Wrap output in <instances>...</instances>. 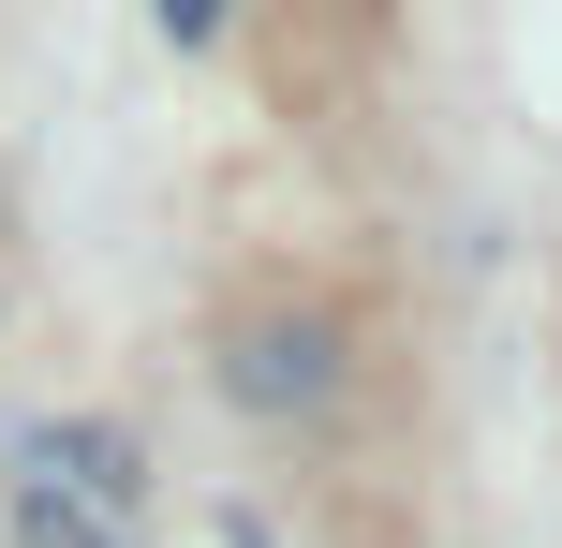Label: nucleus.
<instances>
[{
  "mask_svg": "<svg viewBox=\"0 0 562 548\" xmlns=\"http://www.w3.org/2000/svg\"><path fill=\"white\" fill-rule=\"evenodd\" d=\"M223 385H237L252 415H326V401H340V326H326V312L237 326V342H223Z\"/></svg>",
  "mask_w": 562,
  "mask_h": 548,
  "instance_id": "obj_1",
  "label": "nucleus"
},
{
  "mask_svg": "<svg viewBox=\"0 0 562 548\" xmlns=\"http://www.w3.org/2000/svg\"><path fill=\"white\" fill-rule=\"evenodd\" d=\"M15 474L45 504H134V445H119V430H30Z\"/></svg>",
  "mask_w": 562,
  "mask_h": 548,
  "instance_id": "obj_2",
  "label": "nucleus"
},
{
  "mask_svg": "<svg viewBox=\"0 0 562 548\" xmlns=\"http://www.w3.org/2000/svg\"><path fill=\"white\" fill-rule=\"evenodd\" d=\"M148 15H164L178 45H207V30H223V0H148Z\"/></svg>",
  "mask_w": 562,
  "mask_h": 548,
  "instance_id": "obj_3",
  "label": "nucleus"
},
{
  "mask_svg": "<svg viewBox=\"0 0 562 548\" xmlns=\"http://www.w3.org/2000/svg\"><path fill=\"white\" fill-rule=\"evenodd\" d=\"M237 548H281V534H267V519H237Z\"/></svg>",
  "mask_w": 562,
  "mask_h": 548,
  "instance_id": "obj_4",
  "label": "nucleus"
}]
</instances>
